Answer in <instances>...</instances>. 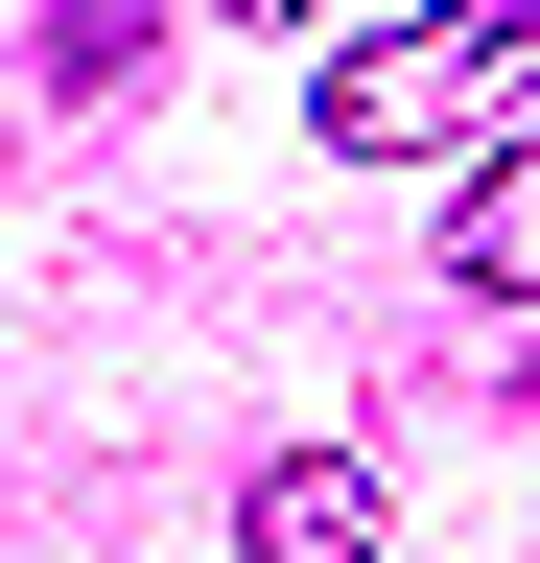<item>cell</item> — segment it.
Instances as JSON below:
<instances>
[{"mask_svg":"<svg viewBox=\"0 0 540 563\" xmlns=\"http://www.w3.org/2000/svg\"><path fill=\"white\" fill-rule=\"evenodd\" d=\"M329 165H494V141H540V0H423V24H353L329 47Z\"/></svg>","mask_w":540,"mask_h":563,"instance_id":"cell-1","label":"cell"},{"mask_svg":"<svg viewBox=\"0 0 540 563\" xmlns=\"http://www.w3.org/2000/svg\"><path fill=\"white\" fill-rule=\"evenodd\" d=\"M235 540H258V563H376L399 517H376V470H353V446H283V470L235 493Z\"/></svg>","mask_w":540,"mask_h":563,"instance_id":"cell-2","label":"cell"},{"mask_svg":"<svg viewBox=\"0 0 540 563\" xmlns=\"http://www.w3.org/2000/svg\"><path fill=\"white\" fill-rule=\"evenodd\" d=\"M447 282L540 329V141H494V165H470V211H447Z\"/></svg>","mask_w":540,"mask_h":563,"instance_id":"cell-3","label":"cell"},{"mask_svg":"<svg viewBox=\"0 0 540 563\" xmlns=\"http://www.w3.org/2000/svg\"><path fill=\"white\" fill-rule=\"evenodd\" d=\"M142 70V0H47V95H118Z\"/></svg>","mask_w":540,"mask_h":563,"instance_id":"cell-4","label":"cell"},{"mask_svg":"<svg viewBox=\"0 0 540 563\" xmlns=\"http://www.w3.org/2000/svg\"><path fill=\"white\" fill-rule=\"evenodd\" d=\"M235 24H306V0H235Z\"/></svg>","mask_w":540,"mask_h":563,"instance_id":"cell-5","label":"cell"}]
</instances>
